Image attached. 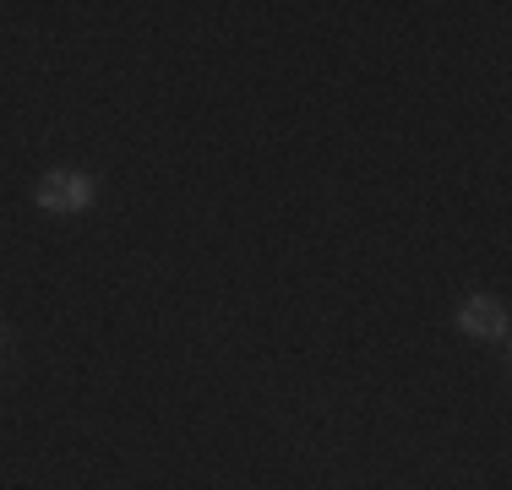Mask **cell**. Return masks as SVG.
<instances>
[{
  "label": "cell",
  "mask_w": 512,
  "mask_h": 490,
  "mask_svg": "<svg viewBox=\"0 0 512 490\" xmlns=\"http://www.w3.org/2000/svg\"><path fill=\"white\" fill-rule=\"evenodd\" d=\"M0 343H6V333H0Z\"/></svg>",
  "instance_id": "obj_3"
},
{
  "label": "cell",
  "mask_w": 512,
  "mask_h": 490,
  "mask_svg": "<svg viewBox=\"0 0 512 490\" xmlns=\"http://www.w3.org/2000/svg\"><path fill=\"white\" fill-rule=\"evenodd\" d=\"M458 322H463V333H480V338H502V333H507V316H502V305H496V300H485V294H474V300H463Z\"/></svg>",
  "instance_id": "obj_2"
},
{
  "label": "cell",
  "mask_w": 512,
  "mask_h": 490,
  "mask_svg": "<svg viewBox=\"0 0 512 490\" xmlns=\"http://www.w3.org/2000/svg\"><path fill=\"white\" fill-rule=\"evenodd\" d=\"M39 202L50 213H82L93 202V180L88 175H71V169H55V175L39 180Z\"/></svg>",
  "instance_id": "obj_1"
}]
</instances>
